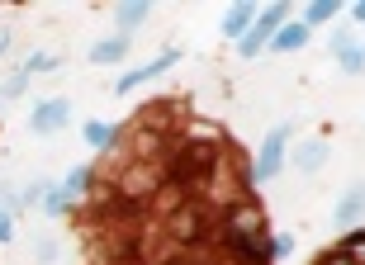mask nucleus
<instances>
[{
	"label": "nucleus",
	"mask_w": 365,
	"mask_h": 265,
	"mask_svg": "<svg viewBox=\"0 0 365 265\" xmlns=\"http://www.w3.org/2000/svg\"><path fill=\"white\" fill-rule=\"evenodd\" d=\"M228 246L237 256H247V261H257V265H271L275 261V241L261 232L257 209H237L228 218Z\"/></svg>",
	"instance_id": "f257e3e1"
},
{
	"label": "nucleus",
	"mask_w": 365,
	"mask_h": 265,
	"mask_svg": "<svg viewBox=\"0 0 365 265\" xmlns=\"http://www.w3.org/2000/svg\"><path fill=\"white\" fill-rule=\"evenodd\" d=\"M280 28H284V5H266V10L257 14V24L247 28V38L237 43V48H242V57H257L261 48H266V43L280 33Z\"/></svg>",
	"instance_id": "f03ea898"
},
{
	"label": "nucleus",
	"mask_w": 365,
	"mask_h": 265,
	"mask_svg": "<svg viewBox=\"0 0 365 265\" xmlns=\"http://www.w3.org/2000/svg\"><path fill=\"white\" fill-rule=\"evenodd\" d=\"M284 142H289V123H280V128L266 137V147H261V157H257V180H275V175H280Z\"/></svg>",
	"instance_id": "7ed1b4c3"
},
{
	"label": "nucleus",
	"mask_w": 365,
	"mask_h": 265,
	"mask_svg": "<svg viewBox=\"0 0 365 265\" xmlns=\"http://www.w3.org/2000/svg\"><path fill=\"white\" fill-rule=\"evenodd\" d=\"M176 62H180V53H176V48H166L157 62H148V66H138V71H128V76H119V95H128L133 85H143V80H157L162 71H171Z\"/></svg>",
	"instance_id": "20e7f679"
},
{
	"label": "nucleus",
	"mask_w": 365,
	"mask_h": 265,
	"mask_svg": "<svg viewBox=\"0 0 365 265\" xmlns=\"http://www.w3.org/2000/svg\"><path fill=\"white\" fill-rule=\"evenodd\" d=\"M67 119H71L67 100H43V105L34 109V119H29V123H34V132H57Z\"/></svg>",
	"instance_id": "39448f33"
},
{
	"label": "nucleus",
	"mask_w": 365,
	"mask_h": 265,
	"mask_svg": "<svg viewBox=\"0 0 365 265\" xmlns=\"http://www.w3.org/2000/svg\"><path fill=\"white\" fill-rule=\"evenodd\" d=\"M361 213H365V180H361V185H351L346 194L337 199V209H332V223H337V227H351Z\"/></svg>",
	"instance_id": "423d86ee"
},
{
	"label": "nucleus",
	"mask_w": 365,
	"mask_h": 265,
	"mask_svg": "<svg viewBox=\"0 0 365 265\" xmlns=\"http://www.w3.org/2000/svg\"><path fill=\"white\" fill-rule=\"evenodd\" d=\"M252 24H257V5H228V14H223V33H228V38L242 43Z\"/></svg>",
	"instance_id": "0eeeda50"
},
{
	"label": "nucleus",
	"mask_w": 365,
	"mask_h": 265,
	"mask_svg": "<svg viewBox=\"0 0 365 265\" xmlns=\"http://www.w3.org/2000/svg\"><path fill=\"white\" fill-rule=\"evenodd\" d=\"M123 53H128V38H100L91 48V62L95 66H114V62H123Z\"/></svg>",
	"instance_id": "6e6552de"
},
{
	"label": "nucleus",
	"mask_w": 365,
	"mask_h": 265,
	"mask_svg": "<svg viewBox=\"0 0 365 265\" xmlns=\"http://www.w3.org/2000/svg\"><path fill=\"white\" fill-rule=\"evenodd\" d=\"M304 43H309V24H284L280 33L271 38V48H275V53H299Z\"/></svg>",
	"instance_id": "1a4fd4ad"
},
{
	"label": "nucleus",
	"mask_w": 365,
	"mask_h": 265,
	"mask_svg": "<svg viewBox=\"0 0 365 265\" xmlns=\"http://www.w3.org/2000/svg\"><path fill=\"white\" fill-rule=\"evenodd\" d=\"M148 14H152L148 0H123V5H114V19H119L123 28H138L143 19H148Z\"/></svg>",
	"instance_id": "9d476101"
},
{
	"label": "nucleus",
	"mask_w": 365,
	"mask_h": 265,
	"mask_svg": "<svg viewBox=\"0 0 365 265\" xmlns=\"http://www.w3.org/2000/svg\"><path fill=\"white\" fill-rule=\"evenodd\" d=\"M114 132H119V128H114V123H105V119H91V123H86V128H81V137H86V142L95 147V152H105V147L114 142Z\"/></svg>",
	"instance_id": "9b49d317"
},
{
	"label": "nucleus",
	"mask_w": 365,
	"mask_h": 265,
	"mask_svg": "<svg viewBox=\"0 0 365 265\" xmlns=\"http://www.w3.org/2000/svg\"><path fill=\"white\" fill-rule=\"evenodd\" d=\"M57 189H62V194H67V199L86 194V189H91V166H76V171H71V175H67V180H62V185H57Z\"/></svg>",
	"instance_id": "f8f14e48"
},
{
	"label": "nucleus",
	"mask_w": 365,
	"mask_h": 265,
	"mask_svg": "<svg viewBox=\"0 0 365 265\" xmlns=\"http://www.w3.org/2000/svg\"><path fill=\"white\" fill-rule=\"evenodd\" d=\"M323 161H327V142H304L299 147V166H304V171H318Z\"/></svg>",
	"instance_id": "ddd939ff"
},
{
	"label": "nucleus",
	"mask_w": 365,
	"mask_h": 265,
	"mask_svg": "<svg viewBox=\"0 0 365 265\" xmlns=\"http://www.w3.org/2000/svg\"><path fill=\"white\" fill-rule=\"evenodd\" d=\"M337 62H341V71H346V76H361V71H365V43H361V48L337 53Z\"/></svg>",
	"instance_id": "4468645a"
},
{
	"label": "nucleus",
	"mask_w": 365,
	"mask_h": 265,
	"mask_svg": "<svg viewBox=\"0 0 365 265\" xmlns=\"http://www.w3.org/2000/svg\"><path fill=\"white\" fill-rule=\"evenodd\" d=\"M332 14H341L337 0H313L309 10H304V19H313V24H323V19H332Z\"/></svg>",
	"instance_id": "2eb2a0df"
},
{
	"label": "nucleus",
	"mask_w": 365,
	"mask_h": 265,
	"mask_svg": "<svg viewBox=\"0 0 365 265\" xmlns=\"http://www.w3.org/2000/svg\"><path fill=\"white\" fill-rule=\"evenodd\" d=\"M341 256H346L351 265H365V232H351V241L341 246Z\"/></svg>",
	"instance_id": "dca6fc26"
},
{
	"label": "nucleus",
	"mask_w": 365,
	"mask_h": 265,
	"mask_svg": "<svg viewBox=\"0 0 365 265\" xmlns=\"http://www.w3.org/2000/svg\"><path fill=\"white\" fill-rule=\"evenodd\" d=\"M38 71H57V57H48V53H34L24 62V76H38Z\"/></svg>",
	"instance_id": "f3484780"
},
{
	"label": "nucleus",
	"mask_w": 365,
	"mask_h": 265,
	"mask_svg": "<svg viewBox=\"0 0 365 265\" xmlns=\"http://www.w3.org/2000/svg\"><path fill=\"white\" fill-rule=\"evenodd\" d=\"M24 85H29V76H24V71H14V76L0 85V95H5V100H14V95H24Z\"/></svg>",
	"instance_id": "a211bd4d"
},
{
	"label": "nucleus",
	"mask_w": 365,
	"mask_h": 265,
	"mask_svg": "<svg viewBox=\"0 0 365 265\" xmlns=\"http://www.w3.org/2000/svg\"><path fill=\"white\" fill-rule=\"evenodd\" d=\"M271 241H275V261L294 251V237H289V232H280V237H271Z\"/></svg>",
	"instance_id": "6ab92c4d"
},
{
	"label": "nucleus",
	"mask_w": 365,
	"mask_h": 265,
	"mask_svg": "<svg viewBox=\"0 0 365 265\" xmlns=\"http://www.w3.org/2000/svg\"><path fill=\"white\" fill-rule=\"evenodd\" d=\"M14 237V223H10V209L0 204V241H10Z\"/></svg>",
	"instance_id": "aec40b11"
},
{
	"label": "nucleus",
	"mask_w": 365,
	"mask_h": 265,
	"mask_svg": "<svg viewBox=\"0 0 365 265\" xmlns=\"http://www.w3.org/2000/svg\"><path fill=\"white\" fill-rule=\"evenodd\" d=\"M318 265H351V261H346V256H341V251H332V256H323V261H318Z\"/></svg>",
	"instance_id": "412c9836"
},
{
	"label": "nucleus",
	"mask_w": 365,
	"mask_h": 265,
	"mask_svg": "<svg viewBox=\"0 0 365 265\" xmlns=\"http://www.w3.org/2000/svg\"><path fill=\"white\" fill-rule=\"evenodd\" d=\"M351 14H356V24H365V0H356V5H351Z\"/></svg>",
	"instance_id": "4be33fe9"
},
{
	"label": "nucleus",
	"mask_w": 365,
	"mask_h": 265,
	"mask_svg": "<svg viewBox=\"0 0 365 265\" xmlns=\"http://www.w3.org/2000/svg\"><path fill=\"white\" fill-rule=\"evenodd\" d=\"M5 48H10V33H5V28H0V53H5Z\"/></svg>",
	"instance_id": "5701e85b"
},
{
	"label": "nucleus",
	"mask_w": 365,
	"mask_h": 265,
	"mask_svg": "<svg viewBox=\"0 0 365 265\" xmlns=\"http://www.w3.org/2000/svg\"><path fill=\"white\" fill-rule=\"evenodd\" d=\"M171 265H185V261H171Z\"/></svg>",
	"instance_id": "b1692460"
}]
</instances>
